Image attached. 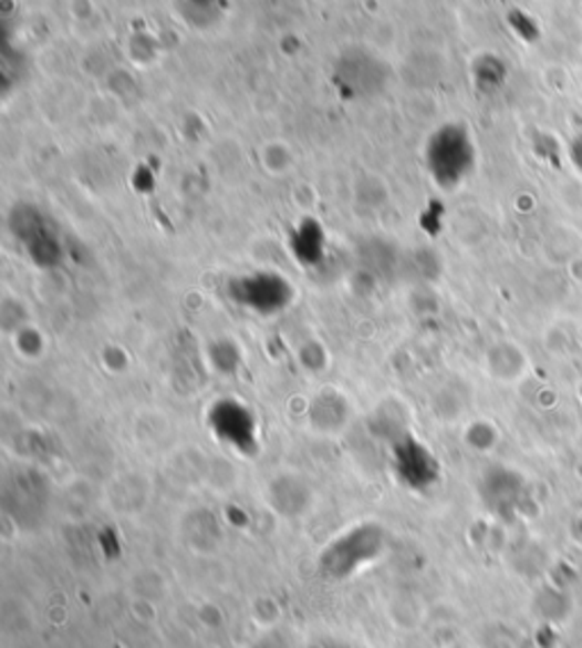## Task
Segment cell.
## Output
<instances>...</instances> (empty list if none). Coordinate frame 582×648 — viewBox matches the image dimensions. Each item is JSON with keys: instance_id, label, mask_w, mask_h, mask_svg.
<instances>
[{"instance_id": "2", "label": "cell", "mask_w": 582, "mask_h": 648, "mask_svg": "<svg viewBox=\"0 0 582 648\" xmlns=\"http://www.w3.org/2000/svg\"><path fill=\"white\" fill-rule=\"evenodd\" d=\"M428 160H430L435 178L441 185L453 187L457 183H463L469 176V171L474 168V160H476L474 142L467 130L460 125H448L439 130L430 144Z\"/></svg>"}, {"instance_id": "7", "label": "cell", "mask_w": 582, "mask_h": 648, "mask_svg": "<svg viewBox=\"0 0 582 648\" xmlns=\"http://www.w3.org/2000/svg\"><path fill=\"white\" fill-rule=\"evenodd\" d=\"M396 471L405 485L424 490L437 481L439 464L428 449L407 440L396 449Z\"/></svg>"}, {"instance_id": "5", "label": "cell", "mask_w": 582, "mask_h": 648, "mask_svg": "<svg viewBox=\"0 0 582 648\" xmlns=\"http://www.w3.org/2000/svg\"><path fill=\"white\" fill-rule=\"evenodd\" d=\"M480 496L498 516H512L526 496V483L517 471L496 466L485 473Z\"/></svg>"}, {"instance_id": "4", "label": "cell", "mask_w": 582, "mask_h": 648, "mask_svg": "<svg viewBox=\"0 0 582 648\" xmlns=\"http://www.w3.org/2000/svg\"><path fill=\"white\" fill-rule=\"evenodd\" d=\"M212 430L217 432V438L224 440L226 444L248 453L256 446V419L253 412L246 405L237 401H221L212 408L210 414Z\"/></svg>"}, {"instance_id": "3", "label": "cell", "mask_w": 582, "mask_h": 648, "mask_svg": "<svg viewBox=\"0 0 582 648\" xmlns=\"http://www.w3.org/2000/svg\"><path fill=\"white\" fill-rule=\"evenodd\" d=\"M228 291L237 306L264 317L282 312L291 302V298H294V287H291V282L280 274L271 271H258L235 278Z\"/></svg>"}, {"instance_id": "10", "label": "cell", "mask_w": 582, "mask_h": 648, "mask_svg": "<svg viewBox=\"0 0 582 648\" xmlns=\"http://www.w3.org/2000/svg\"><path fill=\"white\" fill-rule=\"evenodd\" d=\"M319 648H351V646H346V644H335V641H330V644H325V646H319Z\"/></svg>"}, {"instance_id": "1", "label": "cell", "mask_w": 582, "mask_h": 648, "mask_svg": "<svg viewBox=\"0 0 582 648\" xmlns=\"http://www.w3.org/2000/svg\"><path fill=\"white\" fill-rule=\"evenodd\" d=\"M385 548V533L376 524H360L337 539H332L321 553V572L328 578H349L371 565Z\"/></svg>"}, {"instance_id": "9", "label": "cell", "mask_w": 582, "mask_h": 648, "mask_svg": "<svg viewBox=\"0 0 582 648\" xmlns=\"http://www.w3.org/2000/svg\"><path fill=\"white\" fill-rule=\"evenodd\" d=\"M569 160L582 173V133L571 140V144H569Z\"/></svg>"}, {"instance_id": "6", "label": "cell", "mask_w": 582, "mask_h": 648, "mask_svg": "<svg viewBox=\"0 0 582 648\" xmlns=\"http://www.w3.org/2000/svg\"><path fill=\"white\" fill-rule=\"evenodd\" d=\"M39 214H30V216H19V228H17V239L25 246L28 255L32 263L41 269H51L60 263L62 257V248L58 237L53 235V230H49L44 224L37 219Z\"/></svg>"}, {"instance_id": "8", "label": "cell", "mask_w": 582, "mask_h": 648, "mask_svg": "<svg viewBox=\"0 0 582 648\" xmlns=\"http://www.w3.org/2000/svg\"><path fill=\"white\" fill-rule=\"evenodd\" d=\"M212 360H215V364H217L219 371L230 373L239 364V351L235 349L232 341H217V346H215V358Z\"/></svg>"}]
</instances>
